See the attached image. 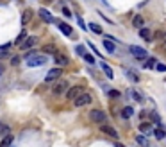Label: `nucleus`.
Instances as JSON below:
<instances>
[{"label": "nucleus", "instance_id": "31", "mask_svg": "<svg viewBox=\"0 0 166 147\" xmlns=\"http://www.w3.org/2000/svg\"><path fill=\"white\" fill-rule=\"evenodd\" d=\"M9 47H11V45L9 43H6V45H2V47H0V54H6V52L9 50Z\"/></svg>", "mask_w": 166, "mask_h": 147}, {"label": "nucleus", "instance_id": "15", "mask_svg": "<svg viewBox=\"0 0 166 147\" xmlns=\"http://www.w3.org/2000/svg\"><path fill=\"white\" fill-rule=\"evenodd\" d=\"M102 45H104V49H105L109 54H113V52L116 50V45H114V41H113V40H105Z\"/></svg>", "mask_w": 166, "mask_h": 147}, {"label": "nucleus", "instance_id": "33", "mask_svg": "<svg viewBox=\"0 0 166 147\" xmlns=\"http://www.w3.org/2000/svg\"><path fill=\"white\" fill-rule=\"evenodd\" d=\"M155 68H157L159 72H166V65H163V63H157V65H155Z\"/></svg>", "mask_w": 166, "mask_h": 147}, {"label": "nucleus", "instance_id": "38", "mask_svg": "<svg viewBox=\"0 0 166 147\" xmlns=\"http://www.w3.org/2000/svg\"><path fill=\"white\" fill-rule=\"evenodd\" d=\"M114 147H125V145H123V144H120V142H116V144H114Z\"/></svg>", "mask_w": 166, "mask_h": 147}, {"label": "nucleus", "instance_id": "27", "mask_svg": "<svg viewBox=\"0 0 166 147\" xmlns=\"http://www.w3.org/2000/svg\"><path fill=\"white\" fill-rule=\"evenodd\" d=\"M152 66H155V59L148 58V59H146V63H145V68H152Z\"/></svg>", "mask_w": 166, "mask_h": 147}, {"label": "nucleus", "instance_id": "19", "mask_svg": "<svg viewBox=\"0 0 166 147\" xmlns=\"http://www.w3.org/2000/svg\"><path fill=\"white\" fill-rule=\"evenodd\" d=\"M132 115H134V110H132L130 106H125V108L122 110V117L123 118H130Z\"/></svg>", "mask_w": 166, "mask_h": 147}, {"label": "nucleus", "instance_id": "39", "mask_svg": "<svg viewBox=\"0 0 166 147\" xmlns=\"http://www.w3.org/2000/svg\"><path fill=\"white\" fill-rule=\"evenodd\" d=\"M2 72H4V68H2V65H0V74H2Z\"/></svg>", "mask_w": 166, "mask_h": 147}, {"label": "nucleus", "instance_id": "4", "mask_svg": "<svg viewBox=\"0 0 166 147\" xmlns=\"http://www.w3.org/2000/svg\"><path fill=\"white\" fill-rule=\"evenodd\" d=\"M129 50H130V54H132L136 59H145L146 56H148V54H146V50H145V49H141V47H137V45H130Z\"/></svg>", "mask_w": 166, "mask_h": 147}, {"label": "nucleus", "instance_id": "11", "mask_svg": "<svg viewBox=\"0 0 166 147\" xmlns=\"http://www.w3.org/2000/svg\"><path fill=\"white\" fill-rule=\"evenodd\" d=\"M39 16H41V20H45L47 23H54V22H56V20H54V16H52L47 9H43V7L39 9Z\"/></svg>", "mask_w": 166, "mask_h": 147}, {"label": "nucleus", "instance_id": "23", "mask_svg": "<svg viewBox=\"0 0 166 147\" xmlns=\"http://www.w3.org/2000/svg\"><path fill=\"white\" fill-rule=\"evenodd\" d=\"M87 27H89V29L93 31L95 34H102V32H104V31H102V27H100V25H98V23H89Z\"/></svg>", "mask_w": 166, "mask_h": 147}, {"label": "nucleus", "instance_id": "2", "mask_svg": "<svg viewBox=\"0 0 166 147\" xmlns=\"http://www.w3.org/2000/svg\"><path fill=\"white\" fill-rule=\"evenodd\" d=\"M89 118L93 120L95 124L102 126V124H105V120H107V115H105V113H104L102 110H91V111H89Z\"/></svg>", "mask_w": 166, "mask_h": 147}, {"label": "nucleus", "instance_id": "14", "mask_svg": "<svg viewBox=\"0 0 166 147\" xmlns=\"http://www.w3.org/2000/svg\"><path fill=\"white\" fill-rule=\"evenodd\" d=\"M139 131H141V135H148V133L154 131V127H152L150 122H141V126H139Z\"/></svg>", "mask_w": 166, "mask_h": 147}, {"label": "nucleus", "instance_id": "37", "mask_svg": "<svg viewBox=\"0 0 166 147\" xmlns=\"http://www.w3.org/2000/svg\"><path fill=\"white\" fill-rule=\"evenodd\" d=\"M109 95H111V97H118V95H120V92H116V90H111V92H109Z\"/></svg>", "mask_w": 166, "mask_h": 147}, {"label": "nucleus", "instance_id": "28", "mask_svg": "<svg viewBox=\"0 0 166 147\" xmlns=\"http://www.w3.org/2000/svg\"><path fill=\"white\" fill-rule=\"evenodd\" d=\"M130 95L134 97V99H136L137 102H143V97L139 95V93H137V92H134V90H132V92H130Z\"/></svg>", "mask_w": 166, "mask_h": 147}, {"label": "nucleus", "instance_id": "7", "mask_svg": "<svg viewBox=\"0 0 166 147\" xmlns=\"http://www.w3.org/2000/svg\"><path fill=\"white\" fill-rule=\"evenodd\" d=\"M66 90H68V81H65V79H61V81H57L56 84H54V88H52V92H54L56 95H61V93H65Z\"/></svg>", "mask_w": 166, "mask_h": 147}, {"label": "nucleus", "instance_id": "20", "mask_svg": "<svg viewBox=\"0 0 166 147\" xmlns=\"http://www.w3.org/2000/svg\"><path fill=\"white\" fill-rule=\"evenodd\" d=\"M11 144H13V136H11V135H6L4 140L0 142V147H11Z\"/></svg>", "mask_w": 166, "mask_h": 147}, {"label": "nucleus", "instance_id": "30", "mask_svg": "<svg viewBox=\"0 0 166 147\" xmlns=\"http://www.w3.org/2000/svg\"><path fill=\"white\" fill-rule=\"evenodd\" d=\"M0 135H4V136L9 135V127H7V126H2V127H0Z\"/></svg>", "mask_w": 166, "mask_h": 147}, {"label": "nucleus", "instance_id": "21", "mask_svg": "<svg viewBox=\"0 0 166 147\" xmlns=\"http://www.w3.org/2000/svg\"><path fill=\"white\" fill-rule=\"evenodd\" d=\"M43 52L45 54H56V52H57V49H56V45H45L43 47Z\"/></svg>", "mask_w": 166, "mask_h": 147}, {"label": "nucleus", "instance_id": "26", "mask_svg": "<svg viewBox=\"0 0 166 147\" xmlns=\"http://www.w3.org/2000/svg\"><path fill=\"white\" fill-rule=\"evenodd\" d=\"M84 59H86L87 65H95V58L91 56V54H84Z\"/></svg>", "mask_w": 166, "mask_h": 147}, {"label": "nucleus", "instance_id": "10", "mask_svg": "<svg viewBox=\"0 0 166 147\" xmlns=\"http://www.w3.org/2000/svg\"><path fill=\"white\" fill-rule=\"evenodd\" d=\"M100 131H104L105 135H109V136H113V138H118V131H116L114 127H111V126H107V124H102V126H100Z\"/></svg>", "mask_w": 166, "mask_h": 147}, {"label": "nucleus", "instance_id": "3", "mask_svg": "<svg viewBox=\"0 0 166 147\" xmlns=\"http://www.w3.org/2000/svg\"><path fill=\"white\" fill-rule=\"evenodd\" d=\"M61 74H63V70H61L59 66H56V68H52V70H48V72H47V77H45V81H47V83L57 81L59 77H61Z\"/></svg>", "mask_w": 166, "mask_h": 147}, {"label": "nucleus", "instance_id": "12", "mask_svg": "<svg viewBox=\"0 0 166 147\" xmlns=\"http://www.w3.org/2000/svg\"><path fill=\"white\" fill-rule=\"evenodd\" d=\"M57 27L63 31V34H65V36H72L73 29L70 27V25H68V23H65V22H57Z\"/></svg>", "mask_w": 166, "mask_h": 147}, {"label": "nucleus", "instance_id": "13", "mask_svg": "<svg viewBox=\"0 0 166 147\" xmlns=\"http://www.w3.org/2000/svg\"><path fill=\"white\" fill-rule=\"evenodd\" d=\"M100 68L104 70V74L107 75L109 79H113V77H114V74H113V68H111V66H109L107 63H104V61H100Z\"/></svg>", "mask_w": 166, "mask_h": 147}, {"label": "nucleus", "instance_id": "41", "mask_svg": "<svg viewBox=\"0 0 166 147\" xmlns=\"http://www.w3.org/2000/svg\"><path fill=\"white\" fill-rule=\"evenodd\" d=\"M164 36H166V32H164Z\"/></svg>", "mask_w": 166, "mask_h": 147}, {"label": "nucleus", "instance_id": "6", "mask_svg": "<svg viewBox=\"0 0 166 147\" xmlns=\"http://www.w3.org/2000/svg\"><path fill=\"white\" fill-rule=\"evenodd\" d=\"M80 93H84V92H82V86H73V88H68V90H66V99H68V101H75Z\"/></svg>", "mask_w": 166, "mask_h": 147}, {"label": "nucleus", "instance_id": "25", "mask_svg": "<svg viewBox=\"0 0 166 147\" xmlns=\"http://www.w3.org/2000/svg\"><path fill=\"white\" fill-rule=\"evenodd\" d=\"M127 75H130V79H132V81H139V75H137L136 72H134V70H129V72H127Z\"/></svg>", "mask_w": 166, "mask_h": 147}, {"label": "nucleus", "instance_id": "34", "mask_svg": "<svg viewBox=\"0 0 166 147\" xmlns=\"http://www.w3.org/2000/svg\"><path fill=\"white\" fill-rule=\"evenodd\" d=\"M75 50H77V54H80V56H84V54H86V50H84V47H82V45H79Z\"/></svg>", "mask_w": 166, "mask_h": 147}, {"label": "nucleus", "instance_id": "16", "mask_svg": "<svg viewBox=\"0 0 166 147\" xmlns=\"http://www.w3.org/2000/svg\"><path fill=\"white\" fill-rule=\"evenodd\" d=\"M139 36L143 38L145 41H152V32H150V29H145V27H141V29H139Z\"/></svg>", "mask_w": 166, "mask_h": 147}, {"label": "nucleus", "instance_id": "8", "mask_svg": "<svg viewBox=\"0 0 166 147\" xmlns=\"http://www.w3.org/2000/svg\"><path fill=\"white\" fill-rule=\"evenodd\" d=\"M91 102V95L89 93H80L75 101H73V104L77 106V108H82V106H86V104Z\"/></svg>", "mask_w": 166, "mask_h": 147}, {"label": "nucleus", "instance_id": "29", "mask_svg": "<svg viewBox=\"0 0 166 147\" xmlns=\"http://www.w3.org/2000/svg\"><path fill=\"white\" fill-rule=\"evenodd\" d=\"M150 120H152V122H157V124H159V120H161V118H159V115L154 111V113H150Z\"/></svg>", "mask_w": 166, "mask_h": 147}, {"label": "nucleus", "instance_id": "18", "mask_svg": "<svg viewBox=\"0 0 166 147\" xmlns=\"http://www.w3.org/2000/svg\"><path fill=\"white\" fill-rule=\"evenodd\" d=\"M132 23H134V27H136V29H141V27L145 25V20H143V16L136 15V16H134V20H132Z\"/></svg>", "mask_w": 166, "mask_h": 147}, {"label": "nucleus", "instance_id": "32", "mask_svg": "<svg viewBox=\"0 0 166 147\" xmlns=\"http://www.w3.org/2000/svg\"><path fill=\"white\" fill-rule=\"evenodd\" d=\"M20 59H22V58H18V56H13V58H11V65H13V66L18 65V63H20Z\"/></svg>", "mask_w": 166, "mask_h": 147}, {"label": "nucleus", "instance_id": "1", "mask_svg": "<svg viewBox=\"0 0 166 147\" xmlns=\"http://www.w3.org/2000/svg\"><path fill=\"white\" fill-rule=\"evenodd\" d=\"M25 61H27V66L34 68V66L45 65V63H47V56H45V54H36V52H29L27 58H25Z\"/></svg>", "mask_w": 166, "mask_h": 147}, {"label": "nucleus", "instance_id": "36", "mask_svg": "<svg viewBox=\"0 0 166 147\" xmlns=\"http://www.w3.org/2000/svg\"><path fill=\"white\" fill-rule=\"evenodd\" d=\"M77 22H79V25H80V27H82V29L86 31V23H84V20H82L80 16H79V18H77Z\"/></svg>", "mask_w": 166, "mask_h": 147}, {"label": "nucleus", "instance_id": "24", "mask_svg": "<svg viewBox=\"0 0 166 147\" xmlns=\"http://www.w3.org/2000/svg\"><path fill=\"white\" fill-rule=\"evenodd\" d=\"M30 15H32V13H30V9H29V11H25V13H23V18H22V23H23V25H25V23H27V22L30 20Z\"/></svg>", "mask_w": 166, "mask_h": 147}, {"label": "nucleus", "instance_id": "5", "mask_svg": "<svg viewBox=\"0 0 166 147\" xmlns=\"http://www.w3.org/2000/svg\"><path fill=\"white\" fill-rule=\"evenodd\" d=\"M36 43H38V38H36V36L23 38L22 43H20V49H22V50H29V49H32V47H34Z\"/></svg>", "mask_w": 166, "mask_h": 147}, {"label": "nucleus", "instance_id": "22", "mask_svg": "<svg viewBox=\"0 0 166 147\" xmlns=\"http://www.w3.org/2000/svg\"><path fill=\"white\" fill-rule=\"evenodd\" d=\"M154 135H155V138L157 140H163L164 138V135H166V131L163 129V127H157V129H154Z\"/></svg>", "mask_w": 166, "mask_h": 147}, {"label": "nucleus", "instance_id": "40", "mask_svg": "<svg viewBox=\"0 0 166 147\" xmlns=\"http://www.w3.org/2000/svg\"><path fill=\"white\" fill-rule=\"evenodd\" d=\"M0 127H2V124H0Z\"/></svg>", "mask_w": 166, "mask_h": 147}, {"label": "nucleus", "instance_id": "17", "mask_svg": "<svg viewBox=\"0 0 166 147\" xmlns=\"http://www.w3.org/2000/svg\"><path fill=\"white\" fill-rule=\"evenodd\" d=\"M136 142H137L141 147H148V145H150V142H148V138H146L145 135H137V136H136Z\"/></svg>", "mask_w": 166, "mask_h": 147}, {"label": "nucleus", "instance_id": "35", "mask_svg": "<svg viewBox=\"0 0 166 147\" xmlns=\"http://www.w3.org/2000/svg\"><path fill=\"white\" fill-rule=\"evenodd\" d=\"M63 15L68 16V18H72V11H70L68 7H63Z\"/></svg>", "mask_w": 166, "mask_h": 147}, {"label": "nucleus", "instance_id": "9", "mask_svg": "<svg viewBox=\"0 0 166 147\" xmlns=\"http://www.w3.org/2000/svg\"><path fill=\"white\" fill-rule=\"evenodd\" d=\"M54 63H56V66H59V68H61V66H66V65H68V63H70V59L66 58L65 54H59V52H56V54H54Z\"/></svg>", "mask_w": 166, "mask_h": 147}]
</instances>
